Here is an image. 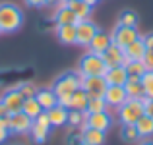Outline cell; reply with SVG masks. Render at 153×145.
<instances>
[{"label": "cell", "instance_id": "obj_18", "mask_svg": "<svg viewBox=\"0 0 153 145\" xmlns=\"http://www.w3.org/2000/svg\"><path fill=\"white\" fill-rule=\"evenodd\" d=\"M87 93L79 87V89H76L74 93L70 97V103H68V110H79V112H85L87 108Z\"/></svg>", "mask_w": 153, "mask_h": 145}, {"label": "cell", "instance_id": "obj_5", "mask_svg": "<svg viewBox=\"0 0 153 145\" xmlns=\"http://www.w3.org/2000/svg\"><path fill=\"white\" fill-rule=\"evenodd\" d=\"M107 87L108 83L103 75H83L82 79V89L87 93V97H103Z\"/></svg>", "mask_w": 153, "mask_h": 145}, {"label": "cell", "instance_id": "obj_26", "mask_svg": "<svg viewBox=\"0 0 153 145\" xmlns=\"http://www.w3.org/2000/svg\"><path fill=\"white\" fill-rule=\"evenodd\" d=\"M22 112H25L29 118H33V120H35V118H37V116L43 112V108H41V104H39V101L35 99V97H29V99L23 101Z\"/></svg>", "mask_w": 153, "mask_h": 145}, {"label": "cell", "instance_id": "obj_40", "mask_svg": "<svg viewBox=\"0 0 153 145\" xmlns=\"http://www.w3.org/2000/svg\"><path fill=\"white\" fill-rule=\"evenodd\" d=\"M8 114H10V112H8V108L4 107V103L0 101V118H4V116H8Z\"/></svg>", "mask_w": 153, "mask_h": 145}, {"label": "cell", "instance_id": "obj_31", "mask_svg": "<svg viewBox=\"0 0 153 145\" xmlns=\"http://www.w3.org/2000/svg\"><path fill=\"white\" fill-rule=\"evenodd\" d=\"M85 116L87 112H79V110H68V124L70 126H79V124H83L85 126Z\"/></svg>", "mask_w": 153, "mask_h": 145}, {"label": "cell", "instance_id": "obj_29", "mask_svg": "<svg viewBox=\"0 0 153 145\" xmlns=\"http://www.w3.org/2000/svg\"><path fill=\"white\" fill-rule=\"evenodd\" d=\"M120 138H122L124 141H128V143H134V141H138V139H140V134H138V130H136L134 124H122Z\"/></svg>", "mask_w": 153, "mask_h": 145}, {"label": "cell", "instance_id": "obj_16", "mask_svg": "<svg viewBox=\"0 0 153 145\" xmlns=\"http://www.w3.org/2000/svg\"><path fill=\"white\" fill-rule=\"evenodd\" d=\"M111 43H112V37H111V35H108V33H103V31H97V33H95V37L91 39V43H89V50L95 52V54H103V52L111 47Z\"/></svg>", "mask_w": 153, "mask_h": 145}, {"label": "cell", "instance_id": "obj_9", "mask_svg": "<svg viewBox=\"0 0 153 145\" xmlns=\"http://www.w3.org/2000/svg\"><path fill=\"white\" fill-rule=\"evenodd\" d=\"M103 62L107 64V68H114V66H126L130 60L124 56V48H120L118 45L111 43V47L103 52Z\"/></svg>", "mask_w": 153, "mask_h": 145}, {"label": "cell", "instance_id": "obj_6", "mask_svg": "<svg viewBox=\"0 0 153 145\" xmlns=\"http://www.w3.org/2000/svg\"><path fill=\"white\" fill-rule=\"evenodd\" d=\"M97 25L89 19H82V21L76 23V45H82V47H89L91 39L95 37L97 33Z\"/></svg>", "mask_w": 153, "mask_h": 145}, {"label": "cell", "instance_id": "obj_35", "mask_svg": "<svg viewBox=\"0 0 153 145\" xmlns=\"http://www.w3.org/2000/svg\"><path fill=\"white\" fill-rule=\"evenodd\" d=\"M143 110L149 118H153V99H147V97L143 99Z\"/></svg>", "mask_w": 153, "mask_h": 145}, {"label": "cell", "instance_id": "obj_22", "mask_svg": "<svg viewBox=\"0 0 153 145\" xmlns=\"http://www.w3.org/2000/svg\"><path fill=\"white\" fill-rule=\"evenodd\" d=\"M66 6L70 8L76 16H78L79 21H82V19H87L91 16V6L87 2H83V0H68Z\"/></svg>", "mask_w": 153, "mask_h": 145}, {"label": "cell", "instance_id": "obj_24", "mask_svg": "<svg viewBox=\"0 0 153 145\" xmlns=\"http://www.w3.org/2000/svg\"><path fill=\"white\" fill-rule=\"evenodd\" d=\"M54 19H56V25H76V23L79 21L78 16H76L68 6L58 8V10H56V18Z\"/></svg>", "mask_w": 153, "mask_h": 145}, {"label": "cell", "instance_id": "obj_32", "mask_svg": "<svg viewBox=\"0 0 153 145\" xmlns=\"http://www.w3.org/2000/svg\"><path fill=\"white\" fill-rule=\"evenodd\" d=\"M142 83H143V89H146V97L153 99V70H147L142 75Z\"/></svg>", "mask_w": 153, "mask_h": 145}, {"label": "cell", "instance_id": "obj_8", "mask_svg": "<svg viewBox=\"0 0 153 145\" xmlns=\"http://www.w3.org/2000/svg\"><path fill=\"white\" fill-rule=\"evenodd\" d=\"M112 43L118 45L120 48H126L130 43H134L136 39H140V33L136 31V27H126V25H116L114 33L111 35Z\"/></svg>", "mask_w": 153, "mask_h": 145}, {"label": "cell", "instance_id": "obj_23", "mask_svg": "<svg viewBox=\"0 0 153 145\" xmlns=\"http://www.w3.org/2000/svg\"><path fill=\"white\" fill-rule=\"evenodd\" d=\"M56 37L64 45H76V25H56Z\"/></svg>", "mask_w": 153, "mask_h": 145}, {"label": "cell", "instance_id": "obj_14", "mask_svg": "<svg viewBox=\"0 0 153 145\" xmlns=\"http://www.w3.org/2000/svg\"><path fill=\"white\" fill-rule=\"evenodd\" d=\"M124 89H126L128 99H146V89H143L142 78H128L124 83Z\"/></svg>", "mask_w": 153, "mask_h": 145}, {"label": "cell", "instance_id": "obj_28", "mask_svg": "<svg viewBox=\"0 0 153 145\" xmlns=\"http://www.w3.org/2000/svg\"><path fill=\"white\" fill-rule=\"evenodd\" d=\"M103 110H107L105 97H89L87 99V108H85L87 114H91V112H103Z\"/></svg>", "mask_w": 153, "mask_h": 145}, {"label": "cell", "instance_id": "obj_25", "mask_svg": "<svg viewBox=\"0 0 153 145\" xmlns=\"http://www.w3.org/2000/svg\"><path fill=\"white\" fill-rule=\"evenodd\" d=\"M134 126L138 130L140 138H149V135H153V118H149L147 114H143Z\"/></svg>", "mask_w": 153, "mask_h": 145}, {"label": "cell", "instance_id": "obj_37", "mask_svg": "<svg viewBox=\"0 0 153 145\" xmlns=\"http://www.w3.org/2000/svg\"><path fill=\"white\" fill-rule=\"evenodd\" d=\"M49 6H56V8H64L68 4V0H47Z\"/></svg>", "mask_w": 153, "mask_h": 145}, {"label": "cell", "instance_id": "obj_30", "mask_svg": "<svg viewBox=\"0 0 153 145\" xmlns=\"http://www.w3.org/2000/svg\"><path fill=\"white\" fill-rule=\"evenodd\" d=\"M118 25H126V27H136L138 25V14L132 10H124L118 18Z\"/></svg>", "mask_w": 153, "mask_h": 145}, {"label": "cell", "instance_id": "obj_11", "mask_svg": "<svg viewBox=\"0 0 153 145\" xmlns=\"http://www.w3.org/2000/svg\"><path fill=\"white\" fill-rule=\"evenodd\" d=\"M103 97H105V101H107V107H116V108L122 107V104L128 101L124 85H108Z\"/></svg>", "mask_w": 153, "mask_h": 145}, {"label": "cell", "instance_id": "obj_20", "mask_svg": "<svg viewBox=\"0 0 153 145\" xmlns=\"http://www.w3.org/2000/svg\"><path fill=\"white\" fill-rule=\"evenodd\" d=\"M82 139L85 141V145H103L105 143V132L103 130H95V128H89V126H83Z\"/></svg>", "mask_w": 153, "mask_h": 145}, {"label": "cell", "instance_id": "obj_43", "mask_svg": "<svg viewBox=\"0 0 153 145\" xmlns=\"http://www.w3.org/2000/svg\"><path fill=\"white\" fill-rule=\"evenodd\" d=\"M76 145H85V141H83V139H79V141L76 143Z\"/></svg>", "mask_w": 153, "mask_h": 145}, {"label": "cell", "instance_id": "obj_21", "mask_svg": "<svg viewBox=\"0 0 153 145\" xmlns=\"http://www.w3.org/2000/svg\"><path fill=\"white\" fill-rule=\"evenodd\" d=\"M35 99L39 101V104H41L43 110H49V108H52V107L58 104V97L54 95V91H52V89H41V91H37Z\"/></svg>", "mask_w": 153, "mask_h": 145}, {"label": "cell", "instance_id": "obj_13", "mask_svg": "<svg viewBox=\"0 0 153 145\" xmlns=\"http://www.w3.org/2000/svg\"><path fill=\"white\" fill-rule=\"evenodd\" d=\"M23 101H25V97L19 93L18 89L8 91V93L2 97V103H4V107L8 108V112H10V114H12V112H19V110H22Z\"/></svg>", "mask_w": 153, "mask_h": 145}, {"label": "cell", "instance_id": "obj_36", "mask_svg": "<svg viewBox=\"0 0 153 145\" xmlns=\"http://www.w3.org/2000/svg\"><path fill=\"white\" fill-rule=\"evenodd\" d=\"M8 134H10V130H8L6 124H4V118H0V143L8 138Z\"/></svg>", "mask_w": 153, "mask_h": 145}, {"label": "cell", "instance_id": "obj_19", "mask_svg": "<svg viewBox=\"0 0 153 145\" xmlns=\"http://www.w3.org/2000/svg\"><path fill=\"white\" fill-rule=\"evenodd\" d=\"M143 54H146V43L143 39H136L134 43H130L126 48H124V56L128 60H143Z\"/></svg>", "mask_w": 153, "mask_h": 145}, {"label": "cell", "instance_id": "obj_1", "mask_svg": "<svg viewBox=\"0 0 153 145\" xmlns=\"http://www.w3.org/2000/svg\"><path fill=\"white\" fill-rule=\"evenodd\" d=\"M82 79H83V75L76 74V72H68V74L60 75V78L56 79L54 85H52V91H54L56 97H58V104H62V107L68 108L72 93L82 87Z\"/></svg>", "mask_w": 153, "mask_h": 145}, {"label": "cell", "instance_id": "obj_17", "mask_svg": "<svg viewBox=\"0 0 153 145\" xmlns=\"http://www.w3.org/2000/svg\"><path fill=\"white\" fill-rule=\"evenodd\" d=\"M47 114H49L51 126H64V124H68V108L62 107V104H56V107L49 108Z\"/></svg>", "mask_w": 153, "mask_h": 145}, {"label": "cell", "instance_id": "obj_4", "mask_svg": "<svg viewBox=\"0 0 153 145\" xmlns=\"http://www.w3.org/2000/svg\"><path fill=\"white\" fill-rule=\"evenodd\" d=\"M107 64L103 62V56L101 54H95V52H87L85 56L82 58L79 62V74L82 75H105L107 72Z\"/></svg>", "mask_w": 153, "mask_h": 145}, {"label": "cell", "instance_id": "obj_39", "mask_svg": "<svg viewBox=\"0 0 153 145\" xmlns=\"http://www.w3.org/2000/svg\"><path fill=\"white\" fill-rule=\"evenodd\" d=\"M143 43H146V48H153V33L146 35V37H143Z\"/></svg>", "mask_w": 153, "mask_h": 145}, {"label": "cell", "instance_id": "obj_41", "mask_svg": "<svg viewBox=\"0 0 153 145\" xmlns=\"http://www.w3.org/2000/svg\"><path fill=\"white\" fill-rule=\"evenodd\" d=\"M83 2H87V4H89V6H91V8H93V6H95V4H97V2H99V0H83Z\"/></svg>", "mask_w": 153, "mask_h": 145}, {"label": "cell", "instance_id": "obj_10", "mask_svg": "<svg viewBox=\"0 0 153 145\" xmlns=\"http://www.w3.org/2000/svg\"><path fill=\"white\" fill-rule=\"evenodd\" d=\"M8 118H10V132H14V134H27L31 130L33 118H29L25 112H12Z\"/></svg>", "mask_w": 153, "mask_h": 145}, {"label": "cell", "instance_id": "obj_42", "mask_svg": "<svg viewBox=\"0 0 153 145\" xmlns=\"http://www.w3.org/2000/svg\"><path fill=\"white\" fill-rule=\"evenodd\" d=\"M140 145H153V141H151V139H146V141H142Z\"/></svg>", "mask_w": 153, "mask_h": 145}, {"label": "cell", "instance_id": "obj_3", "mask_svg": "<svg viewBox=\"0 0 153 145\" xmlns=\"http://www.w3.org/2000/svg\"><path fill=\"white\" fill-rule=\"evenodd\" d=\"M146 114L142 99H128L122 107H118V118L122 124H136Z\"/></svg>", "mask_w": 153, "mask_h": 145}, {"label": "cell", "instance_id": "obj_33", "mask_svg": "<svg viewBox=\"0 0 153 145\" xmlns=\"http://www.w3.org/2000/svg\"><path fill=\"white\" fill-rule=\"evenodd\" d=\"M18 91H19L23 97H25V99H29V97H35V95H37V87H35L33 83H29V81L22 83V85L18 87Z\"/></svg>", "mask_w": 153, "mask_h": 145}, {"label": "cell", "instance_id": "obj_15", "mask_svg": "<svg viewBox=\"0 0 153 145\" xmlns=\"http://www.w3.org/2000/svg\"><path fill=\"white\" fill-rule=\"evenodd\" d=\"M103 78L108 85H124L128 79V74H126V68L124 66H114V68H108Z\"/></svg>", "mask_w": 153, "mask_h": 145}, {"label": "cell", "instance_id": "obj_27", "mask_svg": "<svg viewBox=\"0 0 153 145\" xmlns=\"http://www.w3.org/2000/svg\"><path fill=\"white\" fill-rule=\"evenodd\" d=\"M124 68H126L128 78H142V75L147 72V68H146V64H143V60H130V62H128Z\"/></svg>", "mask_w": 153, "mask_h": 145}, {"label": "cell", "instance_id": "obj_12", "mask_svg": "<svg viewBox=\"0 0 153 145\" xmlns=\"http://www.w3.org/2000/svg\"><path fill=\"white\" fill-rule=\"evenodd\" d=\"M111 124H112V118L108 116L107 110H103V112H91V114L85 116V126L95 128V130L107 132L108 128H111Z\"/></svg>", "mask_w": 153, "mask_h": 145}, {"label": "cell", "instance_id": "obj_7", "mask_svg": "<svg viewBox=\"0 0 153 145\" xmlns=\"http://www.w3.org/2000/svg\"><path fill=\"white\" fill-rule=\"evenodd\" d=\"M31 135H33V139L37 143H43L47 138H49V132H51V122H49V114H47V110H43L41 114L37 116V118L33 120V124H31Z\"/></svg>", "mask_w": 153, "mask_h": 145}, {"label": "cell", "instance_id": "obj_34", "mask_svg": "<svg viewBox=\"0 0 153 145\" xmlns=\"http://www.w3.org/2000/svg\"><path fill=\"white\" fill-rule=\"evenodd\" d=\"M143 64H146L147 70H153V48H146V54H143Z\"/></svg>", "mask_w": 153, "mask_h": 145}, {"label": "cell", "instance_id": "obj_2", "mask_svg": "<svg viewBox=\"0 0 153 145\" xmlns=\"http://www.w3.org/2000/svg\"><path fill=\"white\" fill-rule=\"evenodd\" d=\"M23 23V14L14 4H0V33L18 31Z\"/></svg>", "mask_w": 153, "mask_h": 145}, {"label": "cell", "instance_id": "obj_38", "mask_svg": "<svg viewBox=\"0 0 153 145\" xmlns=\"http://www.w3.org/2000/svg\"><path fill=\"white\" fill-rule=\"evenodd\" d=\"M25 4H29V6H35V8H41L47 4V0H25Z\"/></svg>", "mask_w": 153, "mask_h": 145}]
</instances>
